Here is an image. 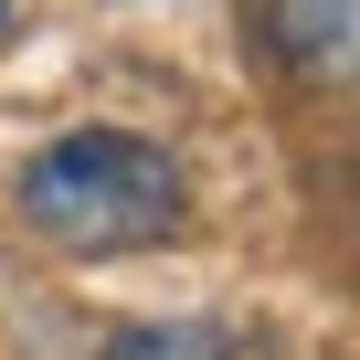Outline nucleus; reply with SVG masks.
I'll return each mask as SVG.
<instances>
[{"instance_id": "nucleus-1", "label": "nucleus", "mask_w": 360, "mask_h": 360, "mask_svg": "<svg viewBox=\"0 0 360 360\" xmlns=\"http://www.w3.org/2000/svg\"><path fill=\"white\" fill-rule=\"evenodd\" d=\"M191 191H180V159L159 138H127V127H75L53 148L22 159V223L64 255H138V244H169Z\"/></svg>"}, {"instance_id": "nucleus-2", "label": "nucleus", "mask_w": 360, "mask_h": 360, "mask_svg": "<svg viewBox=\"0 0 360 360\" xmlns=\"http://www.w3.org/2000/svg\"><path fill=\"white\" fill-rule=\"evenodd\" d=\"M96 360H233V339L212 318H159V328H117Z\"/></svg>"}, {"instance_id": "nucleus-3", "label": "nucleus", "mask_w": 360, "mask_h": 360, "mask_svg": "<svg viewBox=\"0 0 360 360\" xmlns=\"http://www.w3.org/2000/svg\"><path fill=\"white\" fill-rule=\"evenodd\" d=\"M0 22H11V0H0Z\"/></svg>"}]
</instances>
